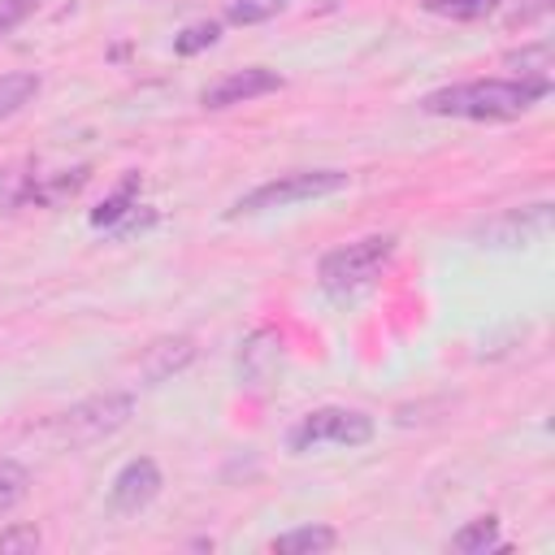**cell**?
Here are the masks:
<instances>
[{
    "label": "cell",
    "mask_w": 555,
    "mask_h": 555,
    "mask_svg": "<svg viewBox=\"0 0 555 555\" xmlns=\"http://www.w3.org/2000/svg\"><path fill=\"white\" fill-rule=\"evenodd\" d=\"M134 195H139V173H126V178H121V186H117L108 199H100V208H91V225H95V230L117 225L130 208H139V204H134Z\"/></svg>",
    "instance_id": "14"
},
{
    "label": "cell",
    "mask_w": 555,
    "mask_h": 555,
    "mask_svg": "<svg viewBox=\"0 0 555 555\" xmlns=\"http://www.w3.org/2000/svg\"><path fill=\"white\" fill-rule=\"evenodd\" d=\"M191 360H195V343H191L186 334L160 338V343H152V347L139 356V377H143V386H160V382H169L173 373H182Z\"/></svg>",
    "instance_id": "10"
},
{
    "label": "cell",
    "mask_w": 555,
    "mask_h": 555,
    "mask_svg": "<svg viewBox=\"0 0 555 555\" xmlns=\"http://www.w3.org/2000/svg\"><path fill=\"white\" fill-rule=\"evenodd\" d=\"M273 91H282V74H273L264 65H247V69H234L221 82L204 87L199 104L204 108H230V104H247V100H260V95H273Z\"/></svg>",
    "instance_id": "8"
},
{
    "label": "cell",
    "mask_w": 555,
    "mask_h": 555,
    "mask_svg": "<svg viewBox=\"0 0 555 555\" xmlns=\"http://www.w3.org/2000/svg\"><path fill=\"white\" fill-rule=\"evenodd\" d=\"M160 468H156V460H147V455H139V460H126L121 468H117V477H113V486H108V507L117 512V516H139L156 494H160Z\"/></svg>",
    "instance_id": "7"
},
{
    "label": "cell",
    "mask_w": 555,
    "mask_h": 555,
    "mask_svg": "<svg viewBox=\"0 0 555 555\" xmlns=\"http://www.w3.org/2000/svg\"><path fill=\"white\" fill-rule=\"evenodd\" d=\"M39 4H43V0H0V39L13 35L26 17H35Z\"/></svg>",
    "instance_id": "21"
},
{
    "label": "cell",
    "mask_w": 555,
    "mask_h": 555,
    "mask_svg": "<svg viewBox=\"0 0 555 555\" xmlns=\"http://www.w3.org/2000/svg\"><path fill=\"white\" fill-rule=\"evenodd\" d=\"M282 9H291V0H234L225 17H230L234 26H260V22L278 17Z\"/></svg>",
    "instance_id": "18"
},
{
    "label": "cell",
    "mask_w": 555,
    "mask_h": 555,
    "mask_svg": "<svg viewBox=\"0 0 555 555\" xmlns=\"http://www.w3.org/2000/svg\"><path fill=\"white\" fill-rule=\"evenodd\" d=\"M282 369V338L273 330H256L238 351V382L247 390H264Z\"/></svg>",
    "instance_id": "9"
},
{
    "label": "cell",
    "mask_w": 555,
    "mask_h": 555,
    "mask_svg": "<svg viewBox=\"0 0 555 555\" xmlns=\"http://www.w3.org/2000/svg\"><path fill=\"white\" fill-rule=\"evenodd\" d=\"M546 95H551V78H473V82L429 91L421 100V108L434 113V117L512 121V117H525Z\"/></svg>",
    "instance_id": "1"
},
{
    "label": "cell",
    "mask_w": 555,
    "mask_h": 555,
    "mask_svg": "<svg viewBox=\"0 0 555 555\" xmlns=\"http://www.w3.org/2000/svg\"><path fill=\"white\" fill-rule=\"evenodd\" d=\"M390 256H395V234H369V238L343 243V247H334V251L321 256L317 286L330 299H351V295L369 291L382 278V269L390 264Z\"/></svg>",
    "instance_id": "2"
},
{
    "label": "cell",
    "mask_w": 555,
    "mask_h": 555,
    "mask_svg": "<svg viewBox=\"0 0 555 555\" xmlns=\"http://www.w3.org/2000/svg\"><path fill=\"white\" fill-rule=\"evenodd\" d=\"M217 39H221V26H217V22H191V26L173 39V52H178V56H195V52L212 48Z\"/></svg>",
    "instance_id": "19"
},
{
    "label": "cell",
    "mask_w": 555,
    "mask_h": 555,
    "mask_svg": "<svg viewBox=\"0 0 555 555\" xmlns=\"http://www.w3.org/2000/svg\"><path fill=\"white\" fill-rule=\"evenodd\" d=\"M451 551L460 555H486V551H503L499 546V516H477L464 529L451 533Z\"/></svg>",
    "instance_id": "13"
},
{
    "label": "cell",
    "mask_w": 555,
    "mask_h": 555,
    "mask_svg": "<svg viewBox=\"0 0 555 555\" xmlns=\"http://www.w3.org/2000/svg\"><path fill=\"white\" fill-rule=\"evenodd\" d=\"M503 0H425V13L451 17V22H481L499 9Z\"/></svg>",
    "instance_id": "16"
},
{
    "label": "cell",
    "mask_w": 555,
    "mask_h": 555,
    "mask_svg": "<svg viewBox=\"0 0 555 555\" xmlns=\"http://www.w3.org/2000/svg\"><path fill=\"white\" fill-rule=\"evenodd\" d=\"M546 13H551V0H525V4H520V9L507 17V22H512V26H529V22L546 17Z\"/></svg>",
    "instance_id": "22"
},
{
    "label": "cell",
    "mask_w": 555,
    "mask_h": 555,
    "mask_svg": "<svg viewBox=\"0 0 555 555\" xmlns=\"http://www.w3.org/2000/svg\"><path fill=\"white\" fill-rule=\"evenodd\" d=\"M35 551H39V529L35 525L0 529V555H35Z\"/></svg>",
    "instance_id": "20"
},
{
    "label": "cell",
    "mask_w": 555,
    "mask_h": 555,
    "mask_svg": "<svg viewBox=\"0 0 555 555\" xmlns=\"http://www.w3.org/2000/svg\"><path fill=\"white\" fill-rule=\"evenodd\" d=\"M39 87H43V82H39L35 69H9V74H0V126L13 121L26 104H35Z\"/></svg>",
    "instance_id": "11"
},
{
    "label": "cell",
    "mask_w": 555,
    "mask_h": 555,
    "mask_svg": "<svg viewBox=\"0 0 555 555\" xmlns=\"http://www.w3.org/2000/svg\"><path fill=\"white\" fill-rule=\"evenodd\" d=\"M551 234V204H525V208H507L490 221H481L473 230V238H481V247H529L542 243Z\"/></svg>",
    "instance_id": "6"
},
{
    "label": "cell",
    "mask_w": 555,
    "mask_h": 555,
    "mask_svg": "<svg viewBox=\"0 0 555 555\" xmlns=\"http://www.w3.org/2000/svg\"><path fill=\"white\" fill-rule=\"evenodd\" d=\"M334 542H338V533L330 525H299L291 533H278L269 542V551H278V555H317V551H330Z\"/></svg>",
    "instance_id": "12"
},
{
    "label": "cell",
    "mask_w": 555,
    "mask_h": 555,
    "mask_svg": "<svg viewBox=\"0 0 555 555\" xmlns=\"http://www.w3.org/2000/svg\"><path fill=\"white\" fill-rule=\"evenodd\" d=\"M503 65L516 69V78H551V39H538L520 52H507Z\"/></svg>",
    "instance_id": "15"
},
{
    "label": "cell",
    "mask_w": 555,
    "mask_h": 555,
    "mask_svg": "<svg viewBox=\"0 0 555 555\" xmlns=\"http://www.w3.org/2000/svg\"><path fill=\"white\" fill-rule=\"evenodd\" d=\"M26 486H30V473L17 460L0 455V516H9L26 499Z\"/></svg>",
    "instance_id": "17"
},
{
    "label": "cell",
    "mask_w": 555,
    "mask_h": 555,
    "mask_svg": "<svg viewBox=\"0 0 555 555\" xmlns=\"http://www.w3.org/2000/svg\"><path fill=\"white\" fill-rule=\"evenodd\" d=\"M377 425L369 412L360 408H312L308 416H299V425L286 434V447L291 451H317V447H364L373 442Z\"/></svg>",
    "instance_id": "4"
},
{
    "label": "cell",
    "mask_w": 555,
    "mask_h": 555,
    "mask_svg": "<svg viewBox=\"0 0 555 555\" xmlns=\"http://www.w3.org/2000/svg\"><path fill=\"white\" fill-rule=\"evenodd\" d=\"M130 412H134V395L130 390H104V395H91V399L65 408L52 421V429H56L61 442L87 447V442H100V438L117 434L130 421Z\"/></svg>",
    "instance_id": "5"
},
{
    "label": "cell",
    "mask_w": 555,
    "mask_h": 555,
    "mask_svg": "<svg viewBox=\"0 0 555 555\" xmlns=\"http://www.w3.org/2000/svg\"><path fill=\"white\" fill-rule=\"evenodd\" d=\"M351 186V173L347 169H291V173H278L260 186H251L247 195H238L225 217H256V212H273V208H291V204H308V199H325V195H338Z\"/></svg>",
    "instance_id": "3"
}]
</instances>
